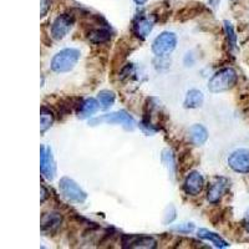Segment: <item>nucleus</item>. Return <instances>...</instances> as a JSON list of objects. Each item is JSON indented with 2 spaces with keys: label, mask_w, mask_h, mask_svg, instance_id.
Returning <instances> with one entry per match:
<instances>
[{
  "label": "nucleus",
  "mask_w": 249,
  "mask_h": 249,
  "mask_svg": "<svg viewBox=\"0 0 249 249\" xmlns=\"http://www.w3.org/2000/svg\"><path fill=\"white\" fill-rule=\"evenodd\" d=\"M238 75L234 69L226 68L215 72L208 82V89L211 92L218 93L228 91L237 84Z\"/></svg>",
  "instance_id": "f257e3e1"
},
{
  "label": "nucleus",
  "mask_w": 249,
  "mask_h": 249,
  "mask_svg": "<svg viewBox=\"0 0 249 249\" xmlns=\"http://www.w3.org/2000/svg\"><path fill=\"white\" fill-rule=\"evenodd\" d=\"M80 55L81 53L77 49H64L51 60V70L55 72H68L72 70L80 60Z\"/></svg>",
  "instance_id": "f03ea898"
},
{
  "label": "nucleus",
  "mask_w": 249,
  "mask_h": 249,
  "mask_svg": "<svg viewBox=\"0 0 249 249\" xmlns=\"http://www.w3.org/2000/svg\"><path fill=\"white\" fill-rule=\"evenodd\" d=\"M59 190L61 195L71 202L82 203L88 198V195L81 190V187L74 179L69 178V177H64V178L60 179Z\"/></svg>",
  "instance_id": "7ed1b4c3"
},
{
  "label": "nucleus",
  "mask_w": 249,
  "mask_h": 249,
  "mask_svg": "<svg viewBox=\"0 0 249 249\" xmlns=\"http://www.w3.org/2000/svg\"><path fill=\"white\" fill-rule=\"evenodd\" d=\"M177 45V36L171 31H164L153 40L152 51L157 56L170 55Z\"/></svg>",
  "instance_id": "20e7f679"
},
{
  "label": "nucleus",
  "mask_w": 249,
  "mask_h": 249,
  "mask_svg": "<svg viewBox=\"0 0 249 249\" xmlns=\"http://www.w3.org/2000/svg\"><path fill=\"white\" fill-rule=\"evenodd\" d=\"M99 122H106V124H122L126 130H133L136 126V122L133 120L132 116H130L127 112L124 111H116V112L107 113L104 115L102 117L91 121V124H96Z\"/></svg>",
  "instance_id": "39448f33"
},
{
  "label": "nucleus",
  "mask_w": 249,
  "mask_h": 249,
  "mask_svg": "<svg viewBox=\"0 0 249 249\" xmlns=\"http://www.w3.org/2000/svg\"><path fill=\"white\" fill-rule=\"evenodd\" d=\"M75 23V18L72 14H61L55 19L51 26V35L56 40L62 39L68 35Z\"/></svg>",
  "instance_id": "423d86ee"
},
{
  "label": "nucleus",
  "mask_w": 249,
  "mask_h": 249,
  "mask_svg": "<svg viewBox=\"0 0 249 249\" xmlns=\"http://www.w3.org/2000/svg\"><path fill=\"white\" fill-rule=\"evenodd\" d=\"M122 247L124 248H144V249H153L157 247V242L153 237L148 235H140V234H130L122 237Z\"/></svg>",
  "instance_id": "0eeeda50"
},
{
  "label": "nucleus",
  "mask_w": 249,
  "mask_h": 249,
  "mask_svg": "<svg viewBox=\"0 0 249 249\" xmlns=\"http://www.w3.org/2000/svg\"><path fill=\"white\" fill-rule=\"evenodd\" d=\"M228 164L234 172L249 173V150L241 148L231 153Z\"/></svg>",
  "instance_id": "6e6552de"
},
{
  "label": "nucleus",
  "mask_w": 249,
  "mask_h": 249,
  "mask_svg": "<svg viewBox=\"0 0 249 249\" xmlns=\"http://www.w3.org/2000/svg\"><path fill=\"white\" fill-rule=\"evenodd\" d=\"M40 170L44 177L49 181L54 179L56 175V166H55L53 153L50 148L45 146H41V150H40Z\"/></svg>",
  "instance_id": "1a4fd4ad"
},
{
  "label": "nucleus",
  "mask_w": 249,
  "mask_h": 249,
  "mask_svg": "<svg viewBox=\"0 0 249 249\" xmlns=\"http://www.w3.org/2000/svg\"><path fill=\"white\" fill-rule=\"evenodd\" d=\"M227 187H228V179L224 177H217L211 182L207 191V199L212 204L218 203L221 201L222 196L226 192Z\"/></svg>",
  "instance_id": "9d476101"
},
{
  "label": "nucleus",
  "mask_w": 249,
  "mask_h": 249,
  "mask_svg": "<svg viewBox=\"0 0 249 249\" xmlns=\"http://www.w3.org/2000/svg\"><path fill=\"white\" fill-rule=\"evenodd\" d=\"M204 186V179L202 175L197 171H193L186 177V181L183 184V190L187 195L197 196L202 192Z\"/></svg>",
  "instance_id": "9b49d317"
},
{
  "label": "nucleus",
  "mask_w": 249,
  "mask_h": 249,
  "mask_svg": "<svg viewBox=\"0 0 249 249\" xmlns=\"http://www.w3.org/2000/svg\"><path fill=\"white\" fill-rule=\"evenodd\" d=\"M62 222V217L57 212L44 213L41 217V231L44 233L55 232Z\"/></svg>",
  "instance_id": "f8f14e48"
},
{
  "label": "nucleus",
  "mask_w": 249,
  "mask_h": 249,
  "mask_svg": "<svg viewBox=\"0 0 249 249\" xmlns=\"http://www.w3.org/2000/svg\"><path fill=\"white\" fill-rule=\"evenodd\" d=\"M153 29V21L152 20L147 19V18H141V19L136 20L133 23L132 31L133 34L136 35L139 39H144L147 37V35L150 34Z\"/></svg>",
  "instance_id": "ddd939ff"
},
{
  "label": "nucleus",
  "mask_w": 249,
  "mask_h": 249,
  "mask_svg": "<svg viewBox=\"0 0 249 249\" xmlns=\"http://www.w3.org/2000/svg\"><path fill=\"white\" fill-rule=\"evenodd\" d=\"M188 137L193 144L202 146L208 140V132L202 124H193L192 127H190V130H188Z\"/></svg>",
  "instance_id": "4468645a"
},
{
  "label": "nucleus",
  "mask_w": 249,
  "mask_h": 249,
  "mask_svg": "<svg viewBox=\"0 0 249 249\" xmlns=\"http://www.w3.org/2000/svg\"><path fill=\"white\" fill-rule=\"evenodd\" d=\"M100 108V104L97 100L95 99H88L85 101L81 102V105L79 106V110H77V116L79 119H89L96 113Z\"/></svg>",
  "instance_id": "2eb2a0df"
},
{
  "label": "nucleus",
  "mask_w": 249,
  "mask_h": 249,
  "mask_svg": "<svg viewBox=\"0 0 249 249\" xmlns=\"http://www.w3.org/2000/svg\"><path fill=\"white\" fill-rule=\"evenodd\" d=\"M111 39V30L108 28L92 29L89 33V40L92 44H105Z\"/></svg>",
  "instance_id": "dca6fc26"
},
{
  "label": "nucleus",
  "mask_w": 249,
  "mask_h": 249,
  "mask_svg": "<svg viewBox=\"0 0 249 249\" xmlns=\"http://www.w3.org/2000/svg\"><path fill=\"white\" fill-rule=\"evenodd\" d=\"M204 101L203 93L199 90H190L187 92L184 99V107L186 108H198Z\"/></svg>",
  "instance_id": "f3484780"
},
{
  "label": "nucleus",
  "mask_w": 249,
  "mask_h": 249,
  "mask_svg": "<svg viewBox=\"0 0 249 249\" xmlns=\"http://www.w3.org/2000/svg\"><path fill=\"white\" fill-rule=\"evenodd\" d=\"M197 234H198V237L202 238V239L210 241L211 243L214 244L217 248H227V247L230 246V244L224 241L223 238L219 237V234L211 232V231H208V230H204V228L198 230V233H197Z\"/></svg>",
  "instance_id": "a211bd4d"
},
{
  "label": "nucleus",
  "mask_w": 249,
  "mask_h": 249,
  "mask_svg": "<svg viewBox=\"0 0 249 249\" xmlns=\"http://www.w3.org/2000/svg\"><path fill=\"white\" fill-rule=\"evenodd\" d=\"M54 124V113L51 112L50 108L43 106L40 111V126H41V133L45 132Z\"/></svg>",
  "instance_id": "6ab92c4d"
},
{
  "label": "nucleus",
  "mask_w": 249,
  "mask_h": 249,
  "mask_svg": "<svg viewBox=\"0 0 249 249\" xmlns=\"http://www.w3.org/2000/svg\"><path fill=\"white\" fill-rule=\"evenodd\" d=\"M97 101L100 104V107L106 110V108L113 105V102H115V93L108 90L100 91L99 95H97Z\"/></svg>",
  "instance_id": "aec40b11"
},
{
  "label": "nucleus",
  "mask_w": 249,
  "mask_h": 249,
  "mask_svg": "<svg viewBox=\"0 0 249 249\" xmlns=\"http://www.w3.org/2000/svg\"><path fill=\"white\" fill-rule=\"evenodd\" d=\"M202 10V5L199 4V5L197 6H186V8H183L181 10V12H178V17H177V20H181V21H184V20H188V19H192V18H195L196 15H198V13H201Z\"/></svg>",
  "instance_id": "412c9836"
},
{
  "label": "nucleus",
  "mask_w": 249,
  "mask_h": 249,
  "mask_svg": "<svg viewBox=\"0 0 249 249\" xmlns=\"http://www.w3.org/2000/svg\"><path fill=\"white\" fill-rule=\"evenodd\" d=\"M224 30H226L227 39H228L230 48L235 49V46H237V36H235L234 29H233L232 24H231L230 21H224Z\"/></svg>",
  "instance_id": "4be33fe9"
},
{
  "label": "nucleus",
  "mask_w": 249,
  "mask_h": 249,
  "mask_svg": "<svg viewBox=\"0 0 249 249\" xmlns=\"http://www.w3.org/2000/svg\"><path fill=\"white\" fill-rule=\"evenodd\" d=\"M162 161L164 162V163L167 164L168 167H175V161H173V156L172 153H171V151L166 150L163 151V155H162Z\"/></svg>",
  "instance_id": "5701e85b"
},
{
  "label": "nucleus",
  "mask_w": 249,
  "mask_h": 249,
  "mask_svg": "<svg viewBox=\"0 0 249 249\" xmlns=\"http://www.w3.org/2000/svg\"><path fill=\"white\" fill-rule=\"evenodd\" d=\"M193 228H195V227H193V224L187 223V224H181V226H178V227H175V228H173V231H177V232H179V233H188V232H191V231H193Z\"/></svg>",
  "instance_id": "b1692460"
},
{
  "label": "nucleus",
  "mask_w": 249,
  "mask_h": 249,
  "mask_svg": "<svg viewBox=\"0 0 249 249\" xmlns=\"http://www.w3.org/2000/svg\"><path fill=\"white\" fill-rule=\"evenodd\" d=\"M50 0H41V17H45L46 13L49 12L50 9Z\"/></svg>",
  "instance_id": "393cba45"
},
{
  "label": "nucleus",
  "mask_w": 249,
  "mask_h": 249,
  "mask_svg": "<svg viewBox=\"0 0 249 249\" xmlns=\"http://www.w3.org/2000/svg\"><path fill=\"white\" fill-rule=\"evenodd\" d=\"M243 226H244V228L247 230V232H249V208H248V211L246 212V215H244Z\"/></svg>",
  "instance_id": "a878e982"
},
{
  "label": "nucleus",
  "mask_w": 249,
  "mask_h": 249,
  "mask_svg": "<svg viewBox=\"0 0 249 249\" xmlns=\"http://www.w3.org/2000/svg\"><path fill=\"white\" fill-rule=\"evenodd\" d=\"M41 191H43V193H41V203H44L45 199L48 198V191H46V188L44 186H41Z\"/></svg>",
  "instance_id": "bb28decb"
},
{
  "label": "nucleus",
  "mask_w": 249,
  "mask_h": 249,
  "mask_svg": "<svg viewBox=\"0 0 249 249\" xmlns=\"http://www.w3.org/2000/svg\"><path fill=\"white\" fill-rule=\"evenodd\" d=\"M133 1L136 4H139V5H143V4L147 3V0H133Z\"/></svg>",
  "instance_id": "cd10ccee"
}]
</instances>
